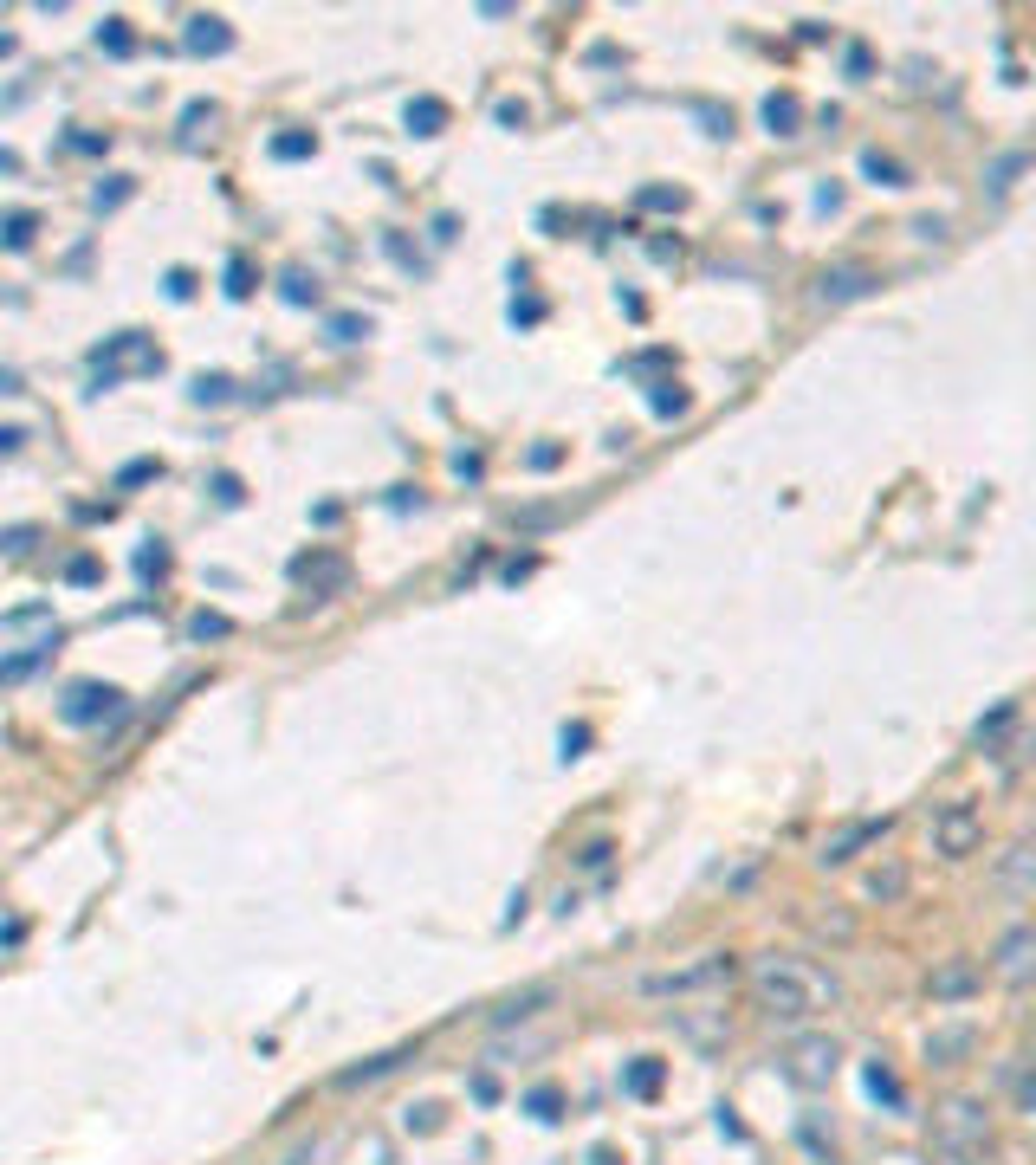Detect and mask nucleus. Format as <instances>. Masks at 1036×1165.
<instances>
[{
  "instance_id": "1a4fd4ad",
  "label": "nucleus",
  "mask_w": 1036,
  "mask_h": 1165,
  "mask_svg": "<svg viewBox=\"0 0 1036 1165\" xmlns=\"http://www.w3.org/2000/svg\"><path fill=\"white\" fill-rule=\"evenodd\" d=\"M887 829H894L887 816H862V822H842L836 836H823V848H816V862H823V868H836V862H849V855H862L868 842H881Z\"/></svg>"
},
{
  "instance_id": "c756f323",
  "label": "nucleus",
  "mask_w": 1036,
  "mask_h": 1165,
  "mask_svg": "<svg viewBox=\"0 0 1036 1165\" xmlns=\"http://www.w3.org/2000/svg\"><path fill=\"white\" fill-rule=\"evenodd\" d=\"M939 1165H965V1152H939Z\"/></svg>"
},
{
  "instance_id": "4468645a",
  "label": "nucleus",
  "mask_w": 1036,
  "mask_h": 1165,
  "mask_svg": "<svg viewBox=\"0 0 1036 1165\" xmlns=\"http://www.w3.org/2000/svg\"><path fill=\"white\" fill-rule=\"evenodd\" d=\"M972 1042H978V1036L965 1030V1023H959V1030H933V1036H926V1062H939V1068H946V1062H959Z\"/></svg>"
},
{
  "instance_id": "f8f14e48",
  "label": "nucleus",
  "mask_w": 1036,
  "mask_h": 1165,
  "mask_svg": "<svg viewBox=\"0 0 1036 1165\" xmlns=\"http://www.w3.org/2000/svg\"><path fill=\"white\" fill-rule=\"evenodd\" d=\"M978 978H985V971H978V958H946V965H933V978H926V984H933L939 1004H959V997L978 991Z\"/></svg>"
},
{
  "instance_id": "39448f33",
  "label": "nucleus",
  "mask_w": 1036,
  "mask_h": 1165,
  "mask_svg": "<svg viewBox=\"0 0 1036 1165\" xmlns=\"http://www.w3.org/2000/svg\"><path fill=\"white\" fill-rule=\"evenodd\" d=\"M836 1062H842V1049H836L829 1036H803V1042H790V1056H784V1068H790V1081H797V1088H829V1081H836Z\"/></svg>"
},
{
  "instance_id": "a878e982",
  "label": "nucleus",
  "mask_w": 1036,
  "mask_h": 1165,
  "mask_svg": "<svg viewBox=\"0 0 1036 1165\" xmlns=\"http://www.w3.org/2000/svg\"><path fill=\"white\" fill-rule=\"evenodd\" d=\"M363 330H369L363 318H331V337H344V344H350V337H363Z\"/></svg>"
},
{
  "instance_id": "b1692460",
  "label": "nucleus",
  "mask_w": 1036,
  "mask_h": 1165,
  "mask_svg": "<svg viewBox=\"0 0 1036 1165\" xmlns=\"http://www.w3.org/2000/svg\"><path fill=\"white\" fill-rule=\"evenodd\" d=\"M1004 726H1011V706H998V712L985 719V726H978V744H991V738H998Z\"/></svg>"
},
{
  "instance_id": "412c9836",
  "label": "nucleus",
  "mask_w": 1036,
  "mask_h": 1165,
  "mask_svg": "<svg viewBox=\"0 0 1036 1165\" xmlns=\"http://www.w3.org/2000/svg\"><path fill=\"white\" fill-rule=\"evenodd\" d=\"M272 156H279V162H298V156H311V136H305V130H292V136H272Z\"/></svg>"
},
{
  "instance_id": "cd10ccee",
  "label": "nucleus",
  "mask_w": 1036,
  "mask_h": 1165,
  "mask_svg": "<svg viewBox=\"0 0 1036 1165\" xmlns=\"http://www.w3.org/2000/svg\"><path fill=\"white\" fill-rule=\"evenodd\" d=\"M680 402H687V395H680V388H661V395H654V414H674Z\"/></svg>"
},
{
  "instance_id": "bb28decb",
  "label": "nucleus",
  "mask_w": 1036,
  "mask_h": 1165,
  "mask_svg": "<svg viewBox=\"0 0 1036 1165\" xmlns=\"http://www.w3.org/2000/svg\"><path fill=\"white\" fill-rule=\"evenodd\" d=\"M531 1114H538V1120H551V1114H557V1094H551V1088H538V1094H531Z\"/></svg>"
},
{
  "instance_id": "aec40b11",
  "label": "nucleus",
  "mask_w": 1036,
  "mask_h": 1165,
  "mask_svg": "<svg viewBox=\"0 0 1036 1165\" xmlns=\"http://www.w3.org/2000/svg\"><path fill=\"white\" fill-rule=\"evenodd\" d=\"M654 1088H661V1062H648V1056H641V1062L629 1068V1094H641V1101H648Z\"/></svg>"
},
{
  "instance_id": "6e6552de",
  "label": "nucleus",
  "mask_w": 1036,
  "mask_h": 1165,
  "mask_svg": "<svg viewBox=\"0 0 1036 1165\" xmlns=\"http://www.w3.org/2000/svg\"><path fill=\"white\" fill-rule=\"evenodd\" d=\"M991 887L1004 900H1023V894H1036V842H1011L998 855V868H991Z\"/></svg>"
},
{
  "instance_id": "5701e85b",
  "label": "nucleus",
  "mask_w": 1036,
  "mask_h": 1165,
  "mask_svg": "<svg viewBox=\"0 0 1036 1165\" xmlns=\"http://www.w3.org/2000/svg\"><path fill=\"white\" fill-rule=\"evenodd\" d=\"M868 1088H875L881 1101H901V1081H894V1075H887L881 1062H875V1068H868Z\"/></svg>"
},
{
  "instance_id": "c85d7f7f",
  "label": "nucleus",
  "mask_w": 1036,
  "mask_h": 1165,
  "mask_svg": "<svg viewBox=\"0 0 1036 1165\" xmlns=\"http://www.w3.org/2000/svg\"><path fill=\"white\" fill-rule=\"evenodd\" d=\"M544 1042H551V1036H525L518 1049H544ZM505 1056H512V1042H499V1049H493V1062H505Z\"/></svg>"
},
{
  "instance_id": "4be33fe9",
  "label": "nucleus",
  "mask_w": 1036,
  "mask_h": 1165,
  "mask_svg": "<svg viewBox=\"0 0 1036 1165\" xmlns=\"http://www.w3.org/2000/svg\"><path fill=\"white\" fill-rule=\"evenodd\" d=\"M901 887H907V874H901V868H887V874H868V894H875V900H894Z\"/></svg>"
},
{
  "instance_id": "dca6fc26",
  "label": "nucleus",
  "mask_w": 1036,
  "mask_h": 1165,
  "mask_svg": "<svg viewBox=\"0 0 1036 1165\" xmlns=\"http://www.w3.org/2000/svg\"><path fill=\"white\" fill-rule=\"evenodd\" d=\"M234 46V33L221 20H188V52H227Z\"/></svg>"
},
{
  "instance_id": "393cba45",
  "label": "nucleus",
  "mask_w": 1036,
  "mask_h": 1165,
  "mask_svg": "<svg viewBox=\"0 0 1036 1165\" xmlns=\"http://www.w3.org/2000/svg\"><path fill=\"white\" fill-rule=\"evenodd\" d=\"M111 52H130V33H123V20H104V33H98Z\"/></svg>"
},
{
  "instance_id": "f257e3e1",
  "label": "nucleus",
  "mask_w": 1036,
  "mask_h": 1165,
  "mask_svg": "<svg viewBox=\"0 0 1036 1165\" xmlns=\"http://www.w3.org/2000/svg\"><path fill=\"white\" fill-rule=\"evenodd\" d=\"M752 997H758V1010L777 1016V1023H797L810 1010H823L842 997V984L829 978V971H816L810 958H790V952H771V958H752Z\"/></svg>"
},
{
  "instance_id": "f03ea898",
  "label": "nucleus",
  "mask_w": 1036,
  "mask_h": 1165,
  "mask_svg": "<svg viewBox=\"0 0 1036 1165\" xmlns=\"http://www.w3.org/2000/svg\"><path fill=\"white\" fill-rule=\"evenodd\" d=\"M732 978H739V965H732L726 952H706V958H693V965H680V971H654V978H641V991L648 997H700V991H726Z\"/></svg>"
},
{
  "instance_id": "ddd939ff",
  "label": "nucleus",
  "mask_w": 1036,
  "mask_h": 1165,
  "mask_svg": "<svg viewBox=\"0 0 1036 1165\" xmlns=\"http://www.w3.org/2000/svg\"><path fill=\"white\" fill-rule=\"evenodd\" d=\"M292 576L305 582L311 596H324V590H344V582H350V564H344V557H331V550H318V557H298V564H292Z\"/></svg>"
},
{
  "instance_id": "f3484780",
  "label": "nucleus",
  "mask_w": 1036,
  "mask_h": 1165,
  "mask_svg": "<svg viewBox=\"0 0 1036 1165\" xmlns=\"http://www.w3.org/2000/svg\"><path fill=\"white\" fill-rule=\"evenodd\" d=\"M538 1004H551V984H531V991H518V997H505V1004H499V1023H505V1030H512V1023H525Z\"/></svg>"
},
{
  "instance_id": "6ab92c4d",
  "label": "nucleus",
  "mask_w": 1036,
  "mask_h": 1165,
  "mask_svg": "<svg viewBox=\"0 0 1036 1165\" xmlns=\"http://www.w3.org/2000/svg\"><path fill=\"white\" fill-rule=\"evenodd\" d=\"M797 117H803L797 98H771V104H765V123H771L777 136H790V123H797Z\"/></svg>"
},
{
  "instance_id": "9d476101",
  "label": "nucleus",
  "mask_w": 1036,
  "mask_h": 1165,
  "mask_svg": "<svg viewBox=\"0 0 1036 1165\" xmlns=\"http://www.w3.org/2000/svg\"><path fill=\"white\" fill-rule=\"evenodd\" d=\"M875 285H881V279H875L868 266H829L823 279H816V298H823V304H855V298H868Z\"/></svg>"
},
{
  "instance_id": "20e7f679",
  "label": "nucleus",
  "mask_w": 1036,
  "mask_h": 1165,
  "mask_svg": "<svg viewBox=\"0 0 1036 1165\" xmlns=\"http://www.w3.org/2000/svg\"><path fill=\"white\" fill-rule=\"evenodd\" d=\"M991 1140V1114H985V1107H978V1101H946L939 1107V1114H933V1146L939 1152H972V1146H985Z\"/></svg>"
},
{
  "instance_id": "a211bd4d",
  "label": "nucleus",
  "mask_w": 1036,
  "mask_h": 1165,
  "mask_svg": "<svg viewBox=\"0 0 1036 1165\" xmlns=\"http://www.w3.org/2000/svg\"><path fill=\"white\" fill-rule=\"evenodd\" d=\"M408 123H415L421 136H434V130L447 123V104H441V98H421V104H408Z\"/></svg>"
},
{
  "instance_id": "2eb2a0df",
  "label": "nucleus",
  "mask_w": 1036,
  "mask_h": 1165,
  "mask_svg": "<svg viewBox=\"0 0 1036 1165\" xmlns=\"http://www.w3.org/2000/svg\"><path fill=\"white\" fill-rule=\"evenodd\" d=\"M1030 169V149H1011V156H998V162H985V188L991 194H1004V188H1011L1017 175Z\"/></svg>"
},
{
  "instance_id": "7ed1b4c3",
  "label": "nucleus",
  "mask_w": 1036,
  "mask_h": 1165,
  "mask_svg": "<svg viewBox=\"0 0 1036 1165\" xmlns=\"http://www.w3.org/2000/svg\"><path fill=\"white\" fill-rule=\"evenodd\" d=\"M926 842H933V855H946V862H965V855L985 842V816H978V803H939Z\"/></svg>"
},
{
  "instance_id": "9b49d317",
  "label": "nucleus",
  "mask_w": 1036,
  "mask_h": 1165,
  "mask_svg": "<svg viewBox=\"0 0 1036 1165\" xmlns=\"http://www.w3.org/2000/svg\"><path fill=\"white\" fill-rule=\"evenodd\" d=\"M674 1030L687 1036L693 1049H726V1042H732L726 1010H674Z\"/></svg>"
},
{
  "instance_id": "0eeeda50",
  "label": "nucleus",
  "mask_w": 1036,
  "mask_h": 1165,
  "mask_svg": "<svg viewBox=\"0 0 1036 1165\" xmlns=\"http://www.w3.org/2000/svg\"><path fill=\"white\" fill-rule=\"evenodd\" d=\"M59 712L72 719V726H111V719H123V693L117 686H98V680H78Z\"/></svg>"
},
{
  "instance_id": "7c9ffc66",
  "label": "nucleus",
  "mask_w": 1036,
  "mask_h": 1165,
  "mask_svg": "<svg viewBox=\"0 0 1036 1165\" xmlns=\"http://www.w3.org/2000/svg\"><path fill=\"white\" fill-rule=\"evenodd\" d=\"M1023 758H1036V726H1030V744H1023Z\"/></svg>"
},
{
  "instance_id": "423d86ee",
  "label": "nucleus",
  "mask_w": 1036,
  "mask_h": 1165,
  "mask_svg": "<svg viewBox=\"0 0 1036 1165\" xmlns=\"http://www.w3.org/2000/svg\"><path fill=\"white\" fill-rule=\"evenodd\" d=\"M991 971H998V984H1011V991L1036 984V926H1011V932H1004L998 952H991Z\"/></svg>"
}]
</instances>
